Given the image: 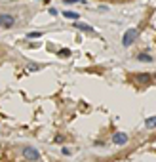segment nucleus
<instances>
[{"label":"nucleus","instance_id":"1","mask_svg":"<svg viewBox=\"0 0 156 162\" xmlns=\"http://www.w3.org/2000/svg\"><path fill=\"white\" fill-rule=\"evenodd\" d=\"M21 153H23V158L27 162H40V153H38V149L36 147H23L21 149Z\"/></svg>","mask_w":156,"mask_h":162},{"label":"nucleus","instance_id":"2","mask_svg":"<svg viewBox=\"0 0 156 162\" xmlns=\"http://www.w3.org/2000/svg\"><path fill=\"white\" fill-rule=\"evenodd\" d=\"M137 38H139V32H137L135 29H128V31L124 32V36H122V46H124V48H129Z\"/></svg>","mask_w":156,"mask_h":162},{"label":"nucleus","instance_id":"3","mask_svg":"<svg viewBox=\"0 0 156 162\" xmlns=\"http://www.w3.org/2000/svg\"><path fill=\"white\" fill-rule=\"evenodd\" d=\"M15 23H17L15 15H12V14H0V27L12 29V27H15Z\"/></svg>","mask_w":156,"mask_h":162},{"label":"nucleus","instance_id":"4","mask_svg":"<svg viewBox=\"0 0 156 162\" xmlns=\"http://www.w3.org/2000/svg\"><path fill=\"white\" fill-rule=\"evenodd\" d=\"M128 134H124V132H114L113 134V143L114 145H118V147H124L126 143H128Z\"/></svg>","mask_w":156,"mask_h":162},{"label":"nucleus","instance_id":"5","mask_svg":"<svg viewBox=\"0 0 156 162\" xmlns=\"http://www.w3.org/2000/svg\"><path fill=\"white\" fill-rule=\"evenodd\" d=\"M74 27H76L78 31H82V32H90V35H95V31H93V27H90V25H86V23H80V21H76V23H74Z\"/></svg>","mask_w":156,"mask_h":162},{"label":"nucleus","instance_id":"6","mask_svg":"<svg viewBox=\"0 0 156 162\" xmlns=\"http://www.w3.org/2000/svg\"><path fill=\"white\" fill-rule=\"evenodd\" d=\"M135 80H137L139 84H143V86H147V84H150V74H145V73L135 74Z\"/></svg>","mask_w":156,"mask_h":162},{"label":"nucleus","instance_id":"7","mask_svg":"<svg viewBox=\"0 0 156 162\" xmlns=\"http://www.w3.org/2000/svg\"><path fill=\"white\" fill-rule=\"evenodd\" d=\"M137 59L143 61V63H152V57L149 56V53H137Z\"/></svg>","mask_w":156,"mask_h":162},{"label":"nucleus","instance_id":"8","mask_svg":"<svg viewBox=\"0 0 156 162\" xmlns=\"http://www.w3.org/2000/svg\"><path fill=\"white\" fill-rule=\"evenodd\" d=\"M145 126H147V128H154L156 126V116H149L147 120H145Z\"/></svg>","mask_w":156,"mask_h":162},{"label":"nucleus","instance_id":"9","mask_svg":"<svg viewBox=\"0 0 156 162\" xmlns=\"http://www.w3.org/2000/svg\"><path fill=\"white\" fill-rule=\"evenodd\" d=\"M57 56H59V57H65V59H67V57H71V50H67V48H61V50L57 52Z\"/></svg>","mask_w":156,"mask_h":162},{"label":"nucleus","instance_id":"10","mask_svg":"<svg viewBox=\"0 0 156 162\" xmlns=\"http://www.w3.org/2000/svg\"><path fill=\"white\" fill-rule=\"evenodd\" d=\"M63 17H67V19H76V21H78V14H76V12H63Z\"/></svg>","mask_w":156,"mask_h":162},{"label":"nucleus","instance_id":"11","mask_svg":"<svg viewBox=\"0 0 156 162\" xmlns=\"http://www.w3.org/2000/svg\"><path fill=\"white\" fill-rule=\"evenodd\" d=\"M40 36H42V32H38V31L29 32V35H27V38H40Z\"/></svg>","mask_w":156,"mask_h":162},{"label":"nucleus","instance_id":"12","mask_svg":"<svg viewBox=\"0 0 156 162\" xmlns=\"http://www.w3.org/2000/svg\"><path fill=\"white\" fill-rule=\"evenodd\" d=\"M38 69H42V65H38V63H31L29 65V71H38Z\"/></svg>","mask_w":156,"mask_h":162},{"label":"nucleus","instance_id":"13","mask_svg":"<svg viewBox=\"0 0 156 162\" xmlns=\"http://www.w3.org/2000/svg\"><path fill=\"white\" fill-rule=\"evenodd\" d=\"M63 2H65V4H78L80 0H63Z\"/></svg>","mask_w":156,"mask_h":162},{"label":"nucleus","instance_id":"14","mask_svg":"<svg viewBox=\"0 0 156 162\" xmlns=\"http://www.w3.org/2000/svg\"><path fill=\"white\" fill-rule=\"evenodd\" d=\"M50 15H57V10H55V8H50Z\"/></svg>","mask_w":156,"mask_h":162}]
</instances>
